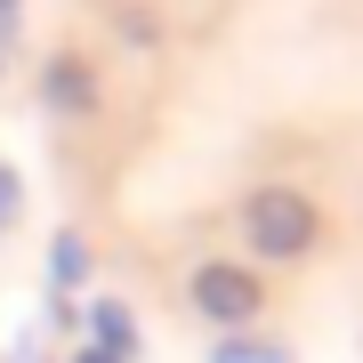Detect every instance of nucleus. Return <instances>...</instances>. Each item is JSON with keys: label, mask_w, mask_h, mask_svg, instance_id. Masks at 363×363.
Listing matches in <instances>:
<instances>
[{"label": "nucleus", "mask_w": 363, "mask_h": 363, "mask_svg": "<svg viewBox=\"0 0 363 363\" xmlns=\"http://www.w3.org/2000/svg\"><path fill=\"white\" fill-rule=\"evenodd\" d=\"M186 298H194V315H210L218 331H250L259 323V274L250 267H234V259H210V267H194V283H186Z\"/></svg>", "instance_id": "obj_1"}, {"label": "nucleus", "mask_w": 363, "mask_h": 363, "mask_svg": "<svg viewBox=\"0 0 363 363\" xmlns=\"http://www.w3.org/2000/svg\"><path fill=\"white\" fill-rule=\"evenodd\" d=\"M242 234L259 242V259H298L315 242V210L298 194H283V186H267V194L242 202Z\"/></svg>", "instance_id": "obj_2"}, {"label": "nucleus", "mask_w": 363, "mask_h": 363, "mask_svg": "<svg viewBox=\"0 0 363 363\" xmlns=\"http://www.w3.org/2000/svg\"><path fill=\"white\" fill-rule=\"evenodd\" d=\"M81 347L89 355H105V363H138V315L121 307V298H89V307H81Z\"/></svg>", "instance_id": "obj_3"}, {"label": "nucleus", "mask_w": 363, "mask_h": 363, "mask_svg": "<svg viewBox=\"0 0 363 363\" xmlns=\"http://www.w3.org/2000/svg\"><path fill=\"white\" fill-rule=\"evenodd\" d=\"M40 97H49L57 113H89V105H97V81H89V65H81V57H49Z\"/></svg>", "instance_id": "obj_4"}, {"label": "nucleus", "mask_w": 363, "mask_h": 363, "mask_svg": "<svg viewBox=\"0 0 363 363\" xmlns=\"http://www.w3.org/2000/svg\"><path fill=\"white\" fill-rule=\"evenodd\" d=\"M210 363H291V347H283V339H267V331H218Z\"/></svg>", "instance_id": "obj_5"}, {"label": "nucleus", "mask_w": 363, "mask_h": 363, "mask_svg": "<svg viewBox=\"0 0 363 363\" xmlns=\"http://www.w3.org/2000/svg\"><path fill=\"white\" fill-rule=\"evenodd\" d=\"M49 283H57V298H73L89 283V242H81V234H57L49 242Z\"/></svg>", "instance_id": "obj_6"}, {"label": "nucleus", "mask_w": 363, "mask_h": 363, "mask_svg": "<svg viewBox=\"0 0 363 363\" xmlns=\"http://www.w3.org/2000/svg\"><path fill=\"white\" fill-rule=\"evenodd\" d=\"M16 210H25V186H16V169H9V162H0V234H9V226H16Z\"/></svg>", "instance_id": "obj_7"}, {"label": "nucleus", "mask_w": 363, "mask_h": 363, "mask_svg": "<svg viewBox=\"0 0 363 363\" xmlns=\"http://www.w3.org/2000/svg\"><path fill=\"white\" fill-rule=\"evenodd\" d=\"M65 363H105V355H89V347H73V355H65Z\"/></svg>", "instance_id": "obj_8"}]
</instances>
